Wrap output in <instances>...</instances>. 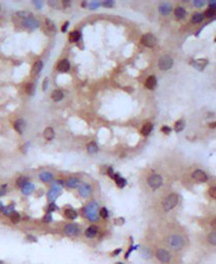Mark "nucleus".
<instances>
[{
  "label": "nucleus",
  "mask_w": 216,
  "mask_h": 264,
  "mask_svg": "<svg viewBox=\"0 0 216 264\" xmlns=\"http://www.w3.org/2000/svg\"><path fill=\"white\" fill-rule=\"evenodd\" d=\"M14 21L17 25H23L27 29H35L38 27L39 23L34 18L32 14L28 11H19L14 15Z\"/></svg>",
  "instance_id": "1"
},
{
  "label": "nucleus",
  "mask_w": 216,
  "mask_h": 264,
  "mask_svg": "<svg viewBox=\"0 0 216 264\" xmlns=\"http://www.w3.org/2000/svg\"><path fill=\"white\" fill-rule=\"evenodd\" d=\"M167 245L173 251H181L185 245V239L180 234H172L167 239Z\"/></svg>",
  "instance_id": "2"
},
{
  "label": "nucleus",
  "mask_w": 216,
  "mask_h": 264,
  "mask_svg": "<svg viewBox=\"0 0 216 264\" xmlns=\"http://www.w3.org/2000/svg\"><path fill=\"white\" fill-rule=\"evenodd\" d=\"M97 208H98V204L95 201H92V202L88 203L85 206V208L83 209L84 216L89 220L90 222H95V221L98 220V218H99V215L97 213Z\"/></svg>",
  "instance_id": "3"
},
{
  "label": "nucleus",
  "mask_w": 216,
  "mask_h": 264,
  "mask_svg": "<svg viewBox=\"0 0 216 264\" xmlns=\"http://www.w3.org/2000/svg\"><path fill=\"white\" fill-rule=\"evenodd\" d=\"M178 195L175 194V193H171L169 194L162 201V207L165 211H172V209L174 208L177 204H178Z\"/></svg>",
  "instance_id": "4"
},
{
  "label": "nucleus",
  "mask_w": 216,
  "mask_h": 264,
  "mask_svg": "<svg viewBox=\"0 0 216 264\" xmlns=\"http://www.w3.org/2000/svg\"><path fill=\"white\" fill-rule=\"evenodd\" d=\"M155 257L160 263L169 264L172 260V255L167 250L165 249H158L155 253Z\"/></svg>",
  "instance_id": "5"
},
{
  "label": "nucleus",
  "mask_w": 216,
  "mask_h": 264,
  "mask_svg": "<svg viewBox=\"0 0 216 264\" xmlns=\"http://www.w3.org/2000/svg\"><path fill=\"white\" fill-rule=\"evenodd\" d=\"M63 232L64 234L69 237H76L81 233V229L79 227V225L74 224V223H69V224L64 225Z\"/></svg>",
  "instance_id": "6"
},
{
  "label": "nucleus",
  "mask_w": 216,
  "mask_h": 264,
  "mask_svg": "<svg viewBox=\"0 0 216 264\" xmlns=\"http://www.w3.org/2000/svg\"><path fill=\"white\" fill-rule=\"evenodd\" d=\"M147 183L153 190H155V189H158L162 185V178L159 174H151L147 179Z\"/></svg>",
  "instance_id": "7"
},
{
  "label": "nucleus",
  "mask_w": 216,
  "mask_h": 264,
  "mask_svg": "<svg viewBox=\"0 0 216 264\" xmlns=\"http://www.w3.org/2000/svg\"><path fill=\"white\" fill-rule=\"evenodd\" d=\"M141 43L144 45L145 47L152 48V47H154L155 43H156V37L151 33L144 34V35L141 37Z\"/></svg>",
  "instance_id": "8"
},
{
  "label": "nucleus",
  "mask_w": 216,
  "mask_h": 264,
  "mask_svg": "<svg viewBox=\"0 0 216 264\" xmlns=\"http://www.w3.org/2000/svg\"><path fill=\"white\" fill-rule=\"evenodd\" d=\"M158 65L161 70H167L173 66V59L170 56H162L159 59Z\"/></svg>",
  "instance_id": "9"
},
{
  "label": "nucleus",
  "mask_w": 216,
  "mask_h": 264,
  "mask_svg": "<svg viewBox=\"0 0 216 264\" xmlns=\"http://www.w3.org/2000/svg\"><path fill=\"white\" fill-rule=\"evenodd\" d=\"M92 193V188L88 184H83L82 186L79 188V194L83 197V198H88Z\"/></svg>",
  "instance_id": "10"
},
{
  "label": "nucleus",
  "mask_w": 216,
  "mask_h": 264,
  "mask_svg": "<svg viewBox=\"0 0 216 264\" xmlns=\"http://www.w3.org/2000/svg\"><path fill=\"white\" fill-rule=\"evenodd\" d=\"M192 178L195 179L197 182H200V183H205L206 181L208 180L207 174H206V173L204 172L203 170H200V169H197V170L193 171Z\"/></svg>",
  "instance_id": "11"
},
{
  "label": "nucleus",
  "mask_w": 216,
  "mask_h": 264,
  "mask_svg": "<svg viewBox=\"0 0 216 264\" xmlns=\"http://www.w3.org/2000/svg\"><path fill=\"white\" fill-rule=\"evenodd\" d=\"M97 232H98L97 226L91 225V226H89L86 230H85V235H86V237H88V238H94V237L96 236V234H97Z\"/></svg>",
  "instance_id": "12"
},
{
  "label": "nucleus",
  "mask_w": 216,
  "mask_h": 264,
  "mask_svg": "<svg viewBox=\"0 0 216 264\" xmlns=\"http://www.w3.org/2000/svg\"><path fill=\"white\" fill-rule=\"evenodd\" d=\"M14 127H15V129L20 134H22L24 132V130H25V127H26L25 121H24L23 119H18V120L15 122V124H14Z\"/></svg>",
  "instance_id": "13"
},
{
  "label": "nucleus",
  "mask_w": 216,
  "mask_h": 264,
  "mask_svg": "<svg viewBox=\"0 0 216 264\" xmlns=\"http://www.w3.org/2000/svg\"><path fill=\"white\" fill-rule=\"evenodd\" d=\"M69 68H70L69 62H68L66 59H64V60H62V61L59 62L57 69L59 70L60 72H67L68 70H69Z\"/></svg>",
  "instance_id": "14"
},
{
  "label": "nucleus",
  "mask_w": 216,
  "mask_h": 264,
  "mask_svg": "<svg viewBox=\"0 0 216 264\" xmlns=\"http://www.w3.org/2000/svg\"><path fill=\"white\" fill-rule=\"evenodd\" d=\"M157 84V80L155 76H149L148 78L146 80V83H145V86H146L147 89L149 90H153L156 87Z\"/></svg>",
  "instance_id": "15"
},
{
  "label": "nucleus",
  "mask_w": 216,
  "mask_h": 264,
  "mask_svg": "<svg viewBox=\"0 0 216 264\" xmlns=\"http://www.w3.org/2000/svg\"><path fill=\"white\" fill-rule=\"evenodd\" d=\"M64 217L68 220H76L78 217V213L72 208H67L64 211Z\"/></svg>",
  "instance_id": "16"
},
{
  "label": "nucleus",
  "mask_w": 216,
  "mask_h": 264,
  "mask_svg": "<svg viewBox=\"0 0 216 264\" xmlns=\"http://www.w3.org/2000/svg\"><path fill=\"white\" fill-rule=\"evenodd\" d=\"M44 137L47 140H52L54 137H55V132H54V129L51 128V127H48V128L45 129L44 131Z\"/></svg>",
  "instance_id": "17"
},
{
  "label": "nucleus",
  "mask_w": 216,
  "mask_h": 264,
  "mask_svg": "<svg viewBox=\"0 0 216 264\" xmlns=\"http://www.w3.org/2000/svg\"><path fill=\"white\" fill-rule=\"evenodd\" d=\"M79 184H80V181H79V179H77V178H69L65 183L66 186H67L68 188H72V189L77 188V187L79 186Z\"/></svg>",
  "instance_id": "18"
},
{
  "label": "nucleus",
  "mask_w": 216,
  "mask_h": 264,
  "mask_svg": "<svg viewBox=\"0 0 216 264\" xmlns=\"http://www.w3.org/2000/svg\"><path fill=\"white\" fill-rule=\"evenodd\" d=\"M42 66H44V64H42L41 61H36L35 63L33 64V66H32V69H31V74H38L40 72V70L42 69Z\"/></svg>",
  "instance_id": "19"
},
{
  "label": "nucleus",
  "mask_w": 216,
  "mask_h": 264,
  "mask_svg": "<svg viewBox=\"0 0 216 264\" xmlns=\"http://www.w3.org/2000/svg\"><path fill=\"white\" fill-rule=\"evenodd\" d=\"M207 64H208V60H206V59H200V60H197V61L193 62V66H195L197 69H200V70H203Z\"/></svg>",
  "instance_id": "20"
},
{
  "label": "nucleus",
  "mask_w": 216,
  "mask_h": 264,
  "mask_svg": "<svg viewBox=\"0 0 216 264\" xmlns=\"http://www.w3.org/2000/svg\"><path fill=\"white\" fill-rule=\"evenodd\" d=\"M175 16H176L177 19H183V18L185 17V15H186V11H185V9H183L182 6H178L175 9Z\"/></svg>",
  "instance_id": "21"
},
{
  "label": "nucleus",
  "mask_w": 216,
  "mask_h": 264,
  "mask_svg": "<svg viewBox=\"0 0 216 264\" xmlns=\"http://www.w3.org/2000/svg\"><path fill=\"white\" fill-rule=\"evenodd\" d=\"M152 124H150V123H147V124H145L144 126L142 127V130H141V133L143 134L144 136H147L150 134V132L152 131Z\"/></svg>",
  "instance_id": "22"
},
{
  "label": "nucleus",
  "mask_w": 216,
  "mask_h": 264,
  "mask_svg": "<svg viewBox=\"0 0 216 264\" xmlns=\"http://www.w3.org/2000/svg\"><path fill=\"white\" fill-rule=\"evenodd\" d=\"M33 190H34L33 185L30 184V183H27V184L22 188V193H23L24 195H29L33 192Z\"/></svg>",
  "instance_id": "23"
},
{
  "label": "nucleus",
  "mask_w": 216,
  "mask_h": 264,
  "mask_svg": "<svg viewBox=\"0 0 216 264\" xmlns=\"http://www.w3.org/2000/svg\"><path fill=\"white\" fill-rule=\"evenodd\" d=\"M171 9H172V7L169 3H162V4L159 6V11H160L162 15H169Z\"/></svg>",
  "instance_id": "24"
},
{
  "label": "nucleus",
  "mask_w": 216,
  "mask_h": 264,
  "mask_svg": "<svg viewBox=\"0 0 216 264\" xmlns=\"http://www.w3.org/2000/svg\"><path fill=\"white\" fill-rule=\"evenodd\" d=\"M52 98H53L54 101H60L63 98V92L61 90H55L52 93Z\"/></svg>",
  "instance_id": "25"
},
{
  "label": "nucleus",
  "mask_w": 216,
  "mask_h": 264,
  "mask_svg": "<svg viewBox=\"0 0 216 264\" xmlns=\"http://www.w3.org/2000/svg\"><path fill=\"white\" fill-rule=\"evenodd\" d=\"M9 220H11V222L13 224H18L20 222V220H21V215L17 211H14L11 216H9Z\"/></svg>",
  "instance_id": "26"
},
{
  "label": "nucleus",
  "mask_w": 216,
  "mask_h": 264,
  "mask_svg": "<svg viewBox=\"0 0 216 264\" xmlns=\"http://www.w3.org/2000/svg\"><path fill=\"white\" fill-rule=\"evenodd\" d=\"M68 38H69V41H70V42H76V41H78V40L81 38L80 32H78V31H72V32H70V33H69V36H68Z\"/></svg>",
  "instance_id": "27"
},
{
  "label": "nucleus",
  "mask_w": 216,
  "mask_h": 264,
  "mask_svg": "<svg viewBox=\"0 0 216 264\" xmlns=\"http://www.w3.org/2000/svg\"><path fill=\"white\" fill-rule=\"evenodd\" d=\"M185 127V123L183 120H178L176 123H175L174 125V128H175V131H177V132H180V131H182L183 129H184Z\"/></svg>",
  "instance_id": "28"
},
{
  "label": "nucleus",
  "mask_w": 216,
  "mask_h": 264,
  "mask_svg": "<svg viewBox=\"0 0 216 264\" xmlns=\"http://www.w3.org/2000/svg\"><path fill=\"white\" fill-rule=\"evenodd\" d=\"M115 180H116V185L119 187V188H123V187L126 185V181L124 180V179H122L121 176H119L118 174H116L114 176Z\"/></svg>",
  "instance_id": "29"
},
{
  "label": "nucleus",
  "mask_w": 216,
  "mask_h": 264,
  "mask_svg": "<svg viewBox=\"0 0 216 264\" xmlns=\"http://www.w3.org/2000/svg\"><path fill=\"white\" fill-rule=\"evenodd\" d=\"M3 213V215L4 216H7V217H9V216L11 215V213H14V206L13 205H7V206H3L2 211H1Z\"/></svg>",
  "instance_id": "30"
},
{
  "label": "nucleus",
  "mask_w": 216,
  "mask_h": 264,
  "mask_svg": "<svg viewBox=\"0 0 216 264\" xmlns=\"http://www.w3.org/2000/svg\"><path fill=\"white\" fill-rule=\"evenodd\" d=\"M16 183H17V186L23 188V187L28 183V179L26 178V176H20V178L17 179V182Z\"/></svg>",
  "instance_id": "31"
},
{
  "label": "nucleus",
  "mask_w": 216,
  "mask_h": 264,
  "mask_svg": "<svg viewBox=\"0 0 216 264\" xmlns=\"http://www.w3.org/2000/svg\"><path fill=\"white\" fill-rule=\"evenodd\" d=\"M39 178H40V180L44 181V182H50V181L53 179V175H52L51 173L44 172V173H40Z\"/></svg>",
  "instance_id": "32"
},
{
  "label": "nucleus",
  "mask_w": 216,
  "mask_h": 264,
  "mask_svg": "<svg viewBox=\"0 0 216 264\" xmlns=\"http://www.w3.org/2000/svg\"><path fill=\"white\" fill-rule=\"evenodd\" d=\"M205 19V16L203 15V14H195V16L192 17V19H191V21L193 22V23H201L203 20Z\"/></svg>",
  "instance_id": "33"
},
{
  "label": "nucleus",
  "mask_w": 216,
  "mask_h": 264,
  "mask_svg": "<svg viewBox=\"0 0 216 264\" xmlns=\"http://www.w3.org/2000/svg\"><path fill=\"white\" fill-rule=\"evenodd\" d=\"M87 151H88V153H90V154H94V153H96L98 151V148L94 142H90V144L87 146Z\"/></svg>",
  "instance_id": "34"
},
{
  "label": "nucleus",
  "mask_w": 216,
  "mask_h": 264,
  "mask_svg": "<svg viewBox=\"0 0 216 264\" xmlns=\"http://www.w3.org/2000/svg\"><path fill=\"white\" fill-rule=\"evenodd\" d=\"M34 90H35V87H34L33 84H27L25 87V92L28 95H32L34 93Z\"/></svg>",
  "instance_id": "35"
},
{
  "label": "nucleus",
  "mask_w": 216,
  "mask_h": 264,
  "mask_svg": "<svg viewBox=\"0 0 216 264\" xmlns=\"http://www.w3.org/2000/svg\"><path fill=\"white\" fill-rule=\"evenodd\" d=\"M208 241L212 245H216V231H213L208 235Z\"/></svg>",
  "instance_id": "36"
},
{
  "label": "nucleus",
  "mask_w": 216,
  "mask_h": 264,
  "mask_svg": "<svg viewBox=\"0 0 216 264\" xmlns=\"http://www.w3.org/2000/svg\"><path fill=\"white\" fill-rule=\"evenodd\" d=\"M98 215H99V217L102 218V219H107V218L109 217V211L107 209V207H102V208L99 209Z\"/></svg>",
  "instance_id": "37"
},
{
  "label": "nucleus",
  "mask_w": 216,
  "mask_h": 264,
  "mask_svg": "<svg viewBox=\"0 0 216 264\" xmlns=\"http://www.w3.org/2000/svg\"><path fill=\"white\" fill-rule=\"evenodd\" d=\"M215 15H216V9H212V7H211V9H209L207 11H206V16H207V17H209V18L214 17Z\"/></svg>",
  "instance_id": "38"
},
{
  "label": "nucleus",
  "mask_w": 216,
  "mask_h": 264,
  "mask_svg": "<svg viewBox=\"0 0 216 264\" xmlns=\"http://www.w3.org/2000/svg\"><path fill=\"white\" fill-rule=\"evenodd\" d=\"M6 191H7L6 185H0V197L6 194Z\"/></svg>",
  "instance_id": "39"
},
{
  "label": "nucleus",
  "mask_w": 216,
  "mask_h": 264,
  "mask_svg": "<svg viewBox=\"0 0 216 264\" xmlns=\"http://www.w3.org/2000/svg\"><path fill=\"white\" fill-rule=\"evenodd\" d=\"M42 220H44V222L47 223V224H48V223H50L52 221V213H48L47 215L44 217V219H42Z\"/></svg>",
  "instance_id": "40"
},
{
  "label": "nucleus",
  "mask_w": 216,
  "mask_h": 264,
  "mask_svg": "<svg viewBox=\"0 0 216 264\" xmlns=\"http://www.w3.org/2000/svg\"><path fill=\"white\" fill-rule=\"evenodd\" d=\"M209 195L212 197V198L216 199V188L215 187H212V188L209 189Z\"/></svg>",
  "instance_id": "41"
},
{
  "label": "nucleus",
  "mask_w": 216,
  "mask_h": 264,
  "mask_svg": "<svg viewBox=\"0 0 216 264\" xmlns=\"http://www.w3.org/2000/svg\"><path fill=\"white\" fill-rule=\"evenodd\" d=\"M47 24H48V27L50 28V29L52 30V31H55L56 28L55 26H54V23L52 21H50V20H47Z\"/></svg>",
  "instance_id": "42"
},
{
  "label": "nucleus",
  "mask_w": 216,
  "mask_h": 264,
  "mask_svg": "<svg viewBox=\"0 0 216 264\" xmlns=\"http://www.w3.org/2000/svg\"><path fill=\"white\" fill-rule=\"evenodd\" d=\"M25 239H27L28 241H31V243H35V241H37L36 237L32 236V235H27V236L25 237Z\"/></svg>",
  "instance_id": "43"
},
{
  "label": "nucleus",
  "mask_w": 216,
  "mask_h": 264,
  "mask_svg": "<svg viewBox=\"0 0 216 264\" xmlns=\"http://www.w3.org/2000/svg\"><path fill=\"white\" fill-rule=\"evenodd\" d=\"M161 131H162L165 134H169L170 132H171V128L167 127V126H163L162 128H161Z\"/></svg>",
  "instance_id": "44"
},
{
  "label": "nucleus",
  "mask_w": 216,
  "mask_h": 264,
  "mask_svg": "<svg viewBox=\"0 0 216 264\" xmlns=\"http://www.w3.org/2000/svg\"><path fill=\"white\" fill-rule=\"evenodd\" d=\"M123 223H124V219L123 218H119V219H116L115 220V224H118V225H122Z\"/></svg>",
  "instance_id": "45"
},
{
  "label": "nucleus",
  "mask_w": 216,
  "mask_h": 264,
  "mask_svg": "<svg viewBox=\"0 0 216 264\" xmlns=\"http://www.w3.org/2000/svg\"><path fill=\"white\" fill-rule=\"evenodd\" d=\"M49 4L51 5V6H53V7H58L59 2H58V1H49Z\"/></svg>",
  "instance_id": "46"
},
{
  "label": "nucleus",
  "mask_w": 216,
  "mask_h": 264,
  "mask_svg": "<svg viewBox=\"0 0 216 264\" xmlns=\"http://www.w3.org/2000/svg\"><path fill=\"white\" fill-rule=\"evenodd\" d=\"M55 209H56V205L54 204V203H51V204H50V207H49V213H52V211H55Z\"/></svg>",
  "instance_id": "47"
},
{
  "label": "nucleus",
  "mask_w": 216,
  "mask_h": 264,
  "mask_svg": "<svg viewBox=\"0 0 216 264\" xmlns=\"http://www.w3.org/2000/svg\"><path fill=\"white\" fill-rule=\"evenodd\" d=\"M120 252H121V249H118V250H115V251H114V252H113V253H112V257H115V256H117V255H118V254H119V253H120Z\"/></svg>",
  "instance_id": "48"
},
{
  "label": "nucleus",
  "mask_w": 216,
  "mask_h": 264,
  "mask_svg": "<svg viewBox=\"0 0 216 264\" xmlns=\"http://www.w3.org/2000/svg\"><path fill=\"white\" fill-rule=\"evenodd\" d=\"M211 226H212V228H213L214 230L216 231V218L211 222Z\"/></svg>",
  "instance_id": "49"
},
{
  "label": "nucleus",
  "mask_w": 216,
  "mask_h": 264,
  "mask_svg": "<svg viewBox=\"0 0 216 264\" xmlns=\"http://www.w3.org/2000/svg\"><path fill=\"white\" fill-rule=\"evenodd\" d=\"M68 27V22H65V23L63 24V27L61 28V30H62V32H65L66 31V28Z\"/></svg>",
  "instance_id": "50"
},
{
  "label": "nucleus",
  "mask_w": 216,
  "mask_h": 264,
  "mask_svg": "<svg viewBox=\"0 0 216 264\" xmlns=\"http://www.w3.org/2000/svg\"><path fill=\"white\" fill-rule=\"evenodd\" d=\"M47 87H48V78H45V82H44V87H42V90L45 91V90L47 89Z\"/></svg>",
  "instance_id": "51"
},
{
  "label": "nucleus",
  "mask_w": 216,
  "mask_h": 264,
  "mask_svg": "<svg viewBox=\"0 0 216 264\" xmlns=\"http://www.w3.org/2000/svg\"><path fill=\"white\" fill-rule=\"evenodd\" d=\"M102 4L104 5V6H113V5H114V2H104L102 3Z\"/></svg>",
  "instance_id": "52"
},
{
  "label": "nucleus",
  "mask_w": 216,
  "mask_h": 264,
  "mask_svg": "<svg viewBox=\"0 0 216 264\" xmlns=\"http://www.w3.org/2000/svg\"><path fill=\"white\" fill-rule=\"evenodd\" d=\"M204 3H205V2H203V1H202V2H197V1H195V4L197 5V6H202V5H203Z\"/></svg>",
  "instance_id": "53"
},
{
  "label": "nucleus",
  "mask_w": 216,
  "mask_h": 264,
  "mask_svg": "<svg viewBox=\"0 0 216 264\" xmlns=\"http://www.w3.org/2000/svg\"><path fill=\"white\" fill-rule=\"evenodd\" d=\"M209 127H210V128H216V122L211 123V124L209 125Z\"/></svg>",
  "instance_id": "54"
},
{
  "label": "nucleus",
  "mask_w": 216,
  "mask_h": 264,
  "mask_svg": "<svg viewBox=\"0 0 216 264\" xmlns=\"http://www.w3.org/2000/svg\"><path fill=\"white\" fill-rule=\"evenodd\" d=\"M3 206H2V203H0V211H2Z\"/></svg>",
  "instance_id": "55"
},
{
  "label": "nucleus",
  "mask_w": 216,
  "mask_h": 264,
  "mask_svg": "<svg viewBox=\"0 0 216 264\" xmlns=\"http://www.w3.org/2000/svg\"><path fill=\"white\" fill-rule=\"evenodd\" d=\"M116 264H122V263H116Z\"/></svg>",
  "instance_id": "56"
},
{
  "label": "nucleus",
  "mask_w": 216,
  "mask_h": 264,
  "mask_svg": "<svg viewBox=\"0 0 216 264\" xmlns=\"http://www.w3.org/2000/svg\"><path fill=\"white\" fill-rule=\"evenodd\" d=\"M215 41H216V38H215Z\"/></svg>",
  "instance_id": "57"
},
{
  "label": "nucleus",
  "mask_w": 216,
  "mask_h": 264,
  "mask_svg": "<svg viewBox=\"0 0 216 264\" xmlns=\"http://www.w3.org/2000/svg\"><path fill=\"white\" fill-rule=\"evenodd\" d=\"M0 9H1V7H0Z\"/></svg>",
  "instance_id": "58"
}]
</instances>
